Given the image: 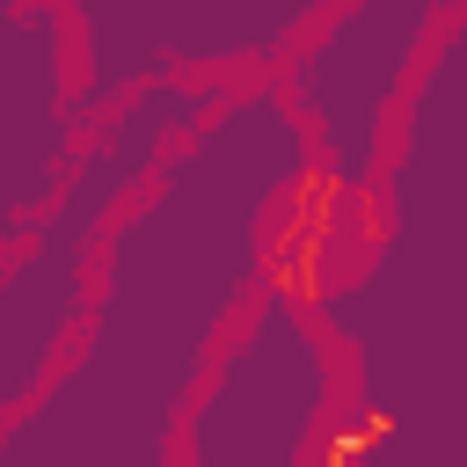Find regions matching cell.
<instances>
[{
    "mask_svg": "<svg viewBox=\"0 0 467 467\" xmlns=\"http://www.w3.org/2000/svg\"><path fill=\"white\" fill-rule=\"evenodd\" d=\"M350 226H372L365 219V182L343 175L328 153H314L285 197H277V219L263 226V248H255V292L306 314L321 306L350 270H358V241Z\"/></svg>",
    "mask_w": 467,
    "mask_h": 467,
    "instance_id": "obj_1",
    "label": "cell"
},
{
    "mask_svg": "<svg viewBox=\"0 0 467 467\" xmlns=\"http://www.w3.org/2000/svg\"><path fill=\"white\" fill-rule=\"evenodd\" d=\"M394 438V409H372V401H336L321 445H314V467H358L365 452H379Z\"/></svg>",
    "mask_w": 467,
    "mask_h": 467,
    "instance_id": "obj_2",
    "label": "cell"
}]
</instances>
